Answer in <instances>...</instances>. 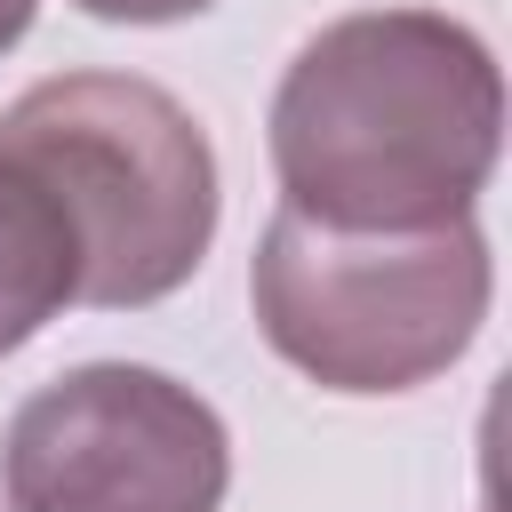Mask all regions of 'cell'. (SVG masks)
Here are the masks:
<instances>
[{"label": "cell", "instance_id": "6da1fadb", "mask_svg": "<svg viewBox=\"0 0 512 512\" xmlns=\"http://www.w3.org/2000/svg\"><path fill=\"white\" fill-rule=\"evenodd\" d=\"M504 144V72L440 8L320 24L272 88L280 208L328 232H424L472 216Z\"/></svg>", "mask_w": 512, "mask_h": 512}, {"label": "cell", "instance_id": "7a4b0ae2", "mask_svg": "<svg viewBox=\"0 0 512 512\" xmlns=\"http://www.w3.org/2000/svg\"><path fill=\"white\" fill-rule=\"evenodd\" d=\"M16 152L80 232V304L136 312L176 296L216 240V152L200 120L136 72H56L0 112Z\"/></svg>", "mask_w": 512, "mask_h": 512}, {"label": "cell", "instance_id": "3957f363", "mask_svg": "<svg viewBox=\"0 0 512 512\" xmlns=\"http://www.w3.org/2000/svg\"><path fill=\"white\" fill-rule=\"evenodd\" d=\"M264 344L320 392H408L432 384L488 320V240L472 216L424 232H328L280 208L248 264Z\"/></svg>", "mask_w": 512, "mask_h": 512}, {"label": "cell", "instance_id": "277c9868", "mask_svg": "<svg viewBox=\"0 0 512 512\" xmlns=\"http://www.w3.org/2000/svg\"><path fill=\"white\" fill-rule=\"evenodd\" d=\"M0 480L8 512H216L232 432L168 368L88 360L8 416Z\"/></svg>", "mask_w": 512, "mask_h": 512}, {"label": "cell", "instance_id": "5b68a950", "mask_svg": "<svg viewBox=\"0 0 512 512\" xmlns=\"http://www.w3.org/2000/svg\"><path fill=\"white\" fill-rule=\"evenodd\" d=\"M64 304H80V232L48 176L0 152V360L24 352Z\"/></svg>", "mask_w": 512, "mask_h": 512}, {"label": "cell", "instance_id": "8992f818", "mask_svg": "<svg viewBox=\"0 0 512 512\" xmlns=\"http://www.w3.org/2000/svg\"><path fill=\"white\" fill-rule=\"evenodd\" d=\"M72 8H88L104 24H176V16H200L216 0H72Z\"/></svg>", "mask_w": 512, "mask_h": 512}, {"label": "cell", "instance_id": "52a82bcc", "mask_svg": "<svg viewBox=\"0 0 512 512\" xmlns=\"http://www.w3.org/2000/svg\"><path fill=\"white\" fill-rule=\"evenodd\" d=\"M32 8H40V0H0V56H8V48L32 32Z\"/></svg>", "mask_w": 512, "mask_h": 512}]
</instances>
